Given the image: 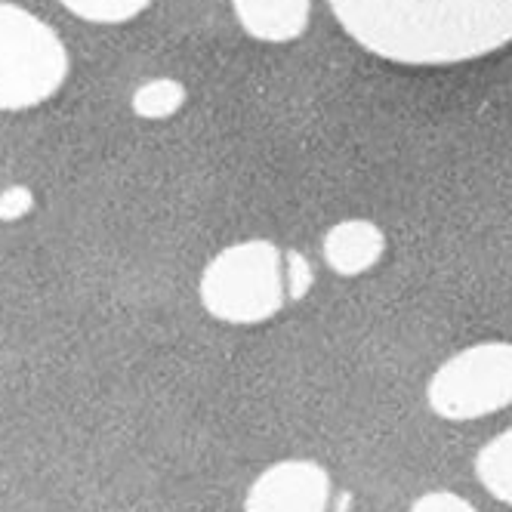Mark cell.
<instances>
[{
  "instance_id": "3",
  "label": "cell",
  "mask_w": 512,
  "mask_h": 512,
  "mask_svg": "<svg viewBox=\"0 0 512 512\" xmlns=\"http://www.w3.org/2000/svg\"><path fill=\"white\" fill-rule=\"evenodd\" d=\"M281 253L269 241H244L223 250L207 266L201 281V300L210 315L253 324L275 315L284 303Z\"/></svg>"
},
{
  "instance_id": "10",
  "label": "cell",
  "mask_w": 512,
  "mask_h": 512,
  "mask_svg": "<svg viewBox=\"0 0 512 512\" xmlns=\"http://www.w3.org/2000/svg\"><path fill=\"white\" fill-rule=\"evenodd\" d=\"M62 4L90 22H127L149 7L152 0H62Z\"/></svg>"
},
{
  "instance_id": "5",
  "label": "cell",
  "mask_w": 512,
  "mask_h": 512,
  "mask_svg": "<svg viewBox=\"0 0 512 512\" xmlns=\"http://www.w3.org/2000/svg\"><path fill=\"white\" fill-rule=\"evenodd\" d=\"M331 479L312 460H284L266 469L247 494V512H327Z\"/></svg>"
},
{
  "instance_id": "12",
  "label": "cell",
  "mask_w": 512,
  "mask_h": 512,
  "mask_svg": "<svg viewBox=\"0 0 512 512\" xmlns=\"http://www.w3.org/2000/svg\"><path fill=\"white\" fill-rule=\"evenodd\" d=\"M31 207V192L22 186H13L10 192L0 195V219H19Z\"/></svg>"
},
{
  "instance_id": "4",
  "label": "cell",
  "mask_w": 512,
  "mask_h": 512,
  "mask_svg": "<svg viewBox=\"0 0 512 512\" xmlns=\"http://www.w3.org/2000/svg\"><path fill=\"white\" fill-rule=\"evenodd\" d=\"M512 405V343H482L445 361L429 380V408L445 420H475Z\"/></svg>"
},
{
  "instance_id": "11",
  "label": "cell",
  "mask_w": 512,
  "mask_h": 512,
  "mask_svg": "<svg viewBox=\"0 0 512 512\" xmlns=\"http://www.w3.org/2000/svg\"><path fill=\"white\" fill-rule=\"evenodd\" d=\"M411 512H475L472 503H466L463 497L457 494H448V491H435V494H426L420 497Z\"/></svg>"
},
{
  "instance_id": "8",
  "label": "cell",
  "mask_w": 512,
  "mask_h": 512,
  "mask_svg": "<svg viewBox=\"0 0 512 512\" xmlns=\"http://www.w3.org/2000/svg\"><path fill=\"white\" fill-rule=\"evenodd\" d=\"M475 472L497 500L512 506V429L482 448L479 460H475Z\"/></svg>"
},
{
  "instance_id": "2",
  "label": "cell",
  "mask_w": 512,
  "mask_h": 512,
  "mask_svg": "<svg viewBox=\"0 0 512 512\" xmlns=\"http://www.w3.org/2000/svg\"><path fill=\"white\" fill-rule=\"evenodd\" d=\"M68 75V53L59 34L25 13L0 4V108L19 112L50 99Z\"/></svg>"
},
{
  "instance_id": "6",
  "label": "cell",
  "mask_w": 512,
  "mask_h": 512,
  "mask_svg": "<svg viewBox=\"0 0 512 512\" xmlns=\"http://www.w3.org/2000/svg\"><path fill=\"white\" fill-rule=\"evenodd\" d=\"M241 25L260 41L284 44L303 34L309 0H232Z\"/></svg>"
},
{
  "instance_id": "13",
  "label": "cell",
  "mask_w": 512,
  "mask_h": 512,
  "mask_svg": "<svg viewBox=\"0 0 512 512\" xmlns=\"http://www.w3.org/2000/svg\"><path fill=\"white\" fill-rule=\"evenodd\" d=\"M290 269H294V278H290L294 281V297H303V290L309 287V266L300 260L297 253H290Z\"/></svg>"
},
{
  "instance_id": "9",
  "label": "cell",
  "mask_w": 512,
  "mask_h": 512,
  "mask_svg": "<svg viewBox=\"0 0 512 512\" xmlns=\"http://www.w3.org/2000/svg\"><path fill=\"white\" fill-rule=\"evenodd\" d=\"M182 99H186V90H182L176 81H152L136 90L133 108L142 118H170L182 105Z\"/></svg>"
},
{
  "instance_id": "1",
  "label": "cell",
  "mask_w": 512,
  "mask_h": 512,
  "mask_svg": "<svg viewBox=\"0 0 512 512\" xmlns=\"http://www.w3.org/2000/svg\"><path fill=\"white\" fill-rule=\"evenodd\" d=\"M352 38L401 65H454L512 44V0H331Z\"/></svg>"
},
{
  "instance_id": "7",
  "label": "cell",
  "mask_w": 512,
  "mask_h": 512,
  "mask_svg": "<svg viewBox=\"0 0 512 512\" xmlns=\"http://www.w3.org/2000/svg\"><path fill=\"white\" fill-rule=\"evenodd\" d=\"M383 253V235L368 219H349L327 232L324 256L340 275H358L371 269Z\"/></svg>"
}]
</instances>
